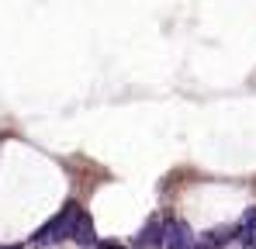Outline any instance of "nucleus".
<instances>
[{
    "label": "nucleus",
    "mask_w": 256,
    "mask_h": 249,
    "mask_svg": "<svg viewBox=\"0 0 256 249\" xmlns=\"http://www.w3.org/2000/svg\"><path fill=\"white\" fill-rule=\"evenodd\" d=\"M73 211L76 204H66L48 225H42L38 232H35V239H32V246H48V242H59V239H70V222H73Z\"/></svg>",
    "instance_id": "nucleus-1"
},
{
    "label": "nucleus",
    "mask_w": 256,
    "mask_h": 249,
    "mask_svg": "<svg viewBox=\"0 0 256 249\" xmlns=\"http://www.w3.org/2000/svg\"><path fill=\"white\" fill-rule=\"evenodd\" d=\"M194 246H198V239H194L187 222H180V218L163 222V249H194Z\"/></svg>",
    "instance_id": "nucleus-2"
},
{
    "label": "nucleus",
    "mask_w": 256,
    "mask_h": 249,
    "mask_svg": "<svg viewBox=\"0 0 256 249\" xmlns=\"http://www.w3.org/2000/svg\"><path fill=\"white\" fill-rule=\"evenodd\" d=\"M70 239L73 242H84V246H94V225H90V218H86V211H73V222H70Z\"/></svg>",
    "instance_id": "nucleus-3"
},
{
    "label": "nucleus",
    "mask_w": 256,
    "mask_h": 249,
    "mask_svg": "<svg viewBox=\"0 0 256 249\" xmlns=\"http://www.w3.org/2000/svg\"><path fill=\"white\" fill-rule=\"evenodd\" d=\"M163 249V225H156V222H152V225H146V228H142V236H138V239H135V249Z\"/></svg>",
    "instance_id": "nucleus-4"
}]
</instances>
